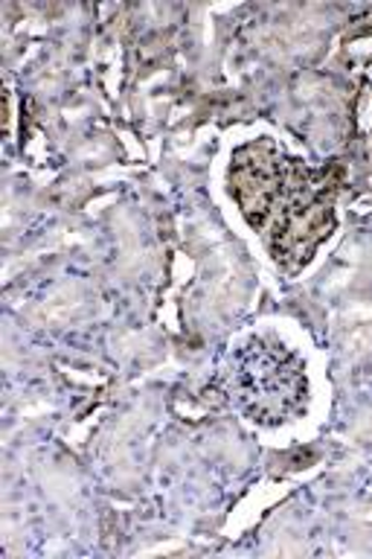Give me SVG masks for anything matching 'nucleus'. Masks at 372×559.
<instances>
[{"label": "nucleus", "mask_w": 372, "mask_h": 559, "mask_svg": "<svg viewBox=\"0 0 372 559\" xmlns=\"http://www.w3.org/2000/svg\"><path fill=\"white\" fill-rule=\"evenodd\" d=\"M236 400L265 423H283L305 402V370L286 347L268 341H251L236 356Z\"/></svg>", "instance_id": "nucleus-2"}, {"label": "nucleus", "mask_w": 372, "mask_h": 559, "mask_svg": "<svg viewBox=\"0 0 372 559\" xmlns=\"http://www.w3.org/2000/svg\"><path fill=\"white\" fill-rule=\"evenodd\" d=\"M335 181L326 169H312L260 140L239 148L230 166V192L248 225L265 234L279 262H305L329 236Z\"/></svg>", "instance_id": "nucleus-1"}]
</instances>
